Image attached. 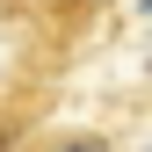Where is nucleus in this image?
Returning a JSON list of instances; mask_svg holds the SVG:
<instances>
[{
  "mask_svg": "<svg viewBox=\"0 0 152 152\" xmlns=\"http://www.w3.org/2000/svg\"><path fill=\"white\" fill-rule=\"evenodd\" d=\"M29 152H116V138H102V130H87V123H72V130H36Z\"/></svg>",
  "mask_w": 152,
  "mask_h": 152,
  "instance_id": "f257e3e1",
  "label": "nucleus"
}]
</instances>
